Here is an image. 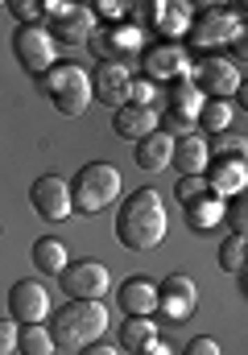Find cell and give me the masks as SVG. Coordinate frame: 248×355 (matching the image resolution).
<instances>
[{"instance_id":"12","label":"cell","mask_w":248,"mask_h":355,"mask_svg":"<svg viewBox=\"0 0 248 355\" xmlns=\"http://www.w3.org/2000/svg\"><path fill=\"white\" fill-rule=\"evenodd\" d=\"M195 302H199V285L186 272H170L162 285H158V310H162L174 327L195 314Z\"/></svg>"},{"instance_id":"17","label":"cell","mask_w":248,"mask_h":355,"mask_svg":"<svg viewBox=\"0 0 248 355\" xmlns=\"http://www.w3.org/2000/svg\"><path fill=\"white\" fill-rule=\"evenodd\" d=\"M211 162V149H207V137L203 132H186V137H174V153H170V166L182 178L203 174Z\"/></svg>"},{"instance_id":"1","label":"cell","mask_w":248,"mask_h":355,"mask_svg":"<svg viewBox=\"0 0 248 355\" xmlns=\"http://www.w3.org/2000/svg\"><path fill=\"white\" fill-rule=\"evenodd\" d=\"M165 236V207H162V194L141 186L133 190L120 211H116V240L129 248V252H149L158 248Z\"/></svg>"},{"instance_id":"13","label":"cell","mask_w":248,"mask_h":355,"mask_svg":"<svg viewBox=\"0 0 248 355\" xmlns=\"http://www.w3.org/2000/svg\"><path fill=\"white\" fill-rule=\"evenodd\" d=\"M129 87H133V67H124V62H99L91 75V99H99L108 107L129 103Z\"/></svg>"},{"instance_id":"18","label":"cell","mask_w":248,"mask_h":355,"mask_svg":"<svg viewBox=\"0 0 248 355\" xmlns=\"http://www.w3.org/2000/svg\"><path fill=\"white\" fill-rule=\"evenodd\" d=\"M116 297H120V310H124L129 318H149V314L158 310V285H154L149 277H129V281L116 289Z\"/></svg>"},{"instance_id":"22","label":"cell","mask_w":248,"mask_h":355,"mask_svg":"<svg viewBox=\"0 0 248 355\" xmlns=\"http://www.w3.org/2000/svg\"><path fill=\"white\" fill-rule=\"evenodd\" d=\"M29 261H33V268H38L42 277H58L63 268L71 265V257H67V244H63V240H54V236H42V240L33 244Z\"/></svg>"},{"instance_id":"14","label":"cell","mask_w":248,"mask_h":355,"mask_svg":"<svg viewBox=\"0 0 248 355\" xmlns=\"http://www.w3.org/2000/svg\"><path fill=\"white\" fill-rule=\"evenodd\" d=\"M203 182H207V190H211L215 198H236V194H245V186H248L245 157H211L207 170H203Z\"/></svg>"},{"instance_id":"20","label":"cell","mask_w":248,"mask_h":355,"mask_svg":"<svg viewBox=\"0 0 248 355\" xmlns=\"http://www.w3.org/2000/svg\"><path fill=\"white\" fill-rule=\"evenodd\" d=\"M170 153H174V137H165L162 128H154L149 137H141L137 141V170H145V174H162L165 166H170Z\"/></svg>"},{"instance_id":"26","label":"cell","mask_w":248,"mask_h":355,"mask_svg":"<svg viewBox=\"0 0 248 355\" xmlns=\"http://www.w3.org/2000/svg\"><path fill=\"white\" fill-rule=\"evenodd\" d=\"M17 352L21 355H54V343H50V331L38 322V327H21L17 331Z\"/></svg>"},{"instance_id":"30","label":"cell","mask_w":248,"mask_h":355,"mask_svg":"<svg viewBox=\"0 0 248 355\" xmlns=\"http://www.w3.org/2000/svg\"><path fill=\"white\" fill-rule=\"evenodd\" d=\"M199 194H207V182L203 174H190L178 182V202H190V198H199Z\"/></svg>"},{"instance_id":"25","label":"cell","mask_w":248,"mask_h":355,"mask_svg":"<svg viewBox=\"0 0 248 355\" xmlns=\"http://www.w3.org/2000/svg\"><path fill=\"white\" fill-rule=\"evenodd\" d=\"M154 339H158V322L154 318H129V322H120V347L124 352H141Z\"/></svg>"},{"instance_id":"4","label":"cell","mask_w":248,"mask_h":355,"mask_svg":"<svg viewBox=\"0 0 248 355\" xmlns=\"http://www.w3.org/2000/svg\"><path fill=\"white\" fill-rule=\"evenodd\" d=\"M38 91L54 103L58 116L75 120L91 103V75L83 67H75V62H54L46 75H38Z\"/></svg>"},{"instance_id":"7","label":"cell","mask_w":248,"mask_h":355,"mask_svg":"<svg viewBox=\"0 0 248 355\" xmlns=\"http://www.w3.org/2000/svg\"><path fill=\"white\" fill-rule=\"evenodd\" d=\"M58 285L71 302H104V293L112 289V272L99 261H71L58 272Z\"/></svg>"},{"instance_id":"27","label":"cell","mask_w":248,"mask_h":355,"mask_svg":"<svg viewBox=\"0 0 248 355\" xmlns=\"http://www.w3.org/2000/svg\"><path fill=\"white\" fill-rule=\"evenodd\" d=\"M207 149H211V157H245L248 141H245V132L224 128V132H215V141H207Z\"/></svg>"},{"instance_id":"10","label":"cell","mask_w":248,"mask_h":355,"mask_svg":"<svg viewBox=\"0 0 248 355\" xmlns=\"http://www.w3.org/2000/svg\"><path fill=\"white\" fill-rule=\"evenodd\" d=\"M8 314H13L17 327H38V322H46V318H50V293H46V285L33 281V277L17 281L13 293H8Z\"/></svg>"},{"instance_id":"28","label":"cell","mask_w":248,"mask_h":355,"mask_svg":"<svg viewBox=\"0 0 248 355\" xmlns=\"http://www.w3.org/2000/svg\"><path fill=\"white\" fill-rule=\"evenodd\" d=\"M245 252H248V240H245V236H228V240L220 244V268L240 272V268H245Z\"/></svg>"},{"instance_id":"2","label":"cell","mask_w":248,"mask_h":355,"mask_svg":"<svg viewBox=\"0 0 248 355\" xmlns=\"http://www.w3.org/2000/svg\"><path fill=\"white\" fill-rule=\"evenodd\" d=\"M46 331H50L54 355H75L79 347L108 335V310L104 302H67Z\"/></svg>"},{"instance_id":"34","label":"cell","mask_w":248,"mask_h":355,"mask_svg":"<svg viewBox=\"0 0 248 355\" xmlns=\"http://www.w3.org/2000/svg\"><path fill=\"white\" fill-rule=\"evenodd\" d=\"M91 12H99V17H120V12H124V4H108V0H104V4H95Z\"/></svg>"},{"instance_id":"29","label":"cell","mask_w":248,"mask_h":355,"mask_svg":"<svg viewBox=\"0 0 248 355\" xmlns=\"http://www.w3.org/2000/svg\"><path fill=\"white\" fill-rule=\"evenodd\" d=\"M8 8H13V17H17L21 25H42V21H46V4H29V0H13Z\"/></svg>"},{"instance_id":"15","label":"cell","mask_w":248,"mask_h":355,"mask_svg":"<svg viewBox=\"0 0 248 355\" xmlns=\"http://www.w3.org/2000/svg\"><path fill=\"white\" fill-rule=\"evenodd\" d=\"M190 42L195 46H215V42H236L245 29H240V21H236V12H224V8H211V12H203L199 21H190Z\"/></svg>"},{"instance_id":"23","label":"cell","mask_w":248,"mask_h":355,"mask_svg":"<svg viewBox=\"0 0 248 355\" xmlns=\"http://www.w3.org/2000/svg\"><path fill=\"white\" fill-rule=\"evenodd\" d=\"M232 120H236V107H232V99H203L195 128H207V132L215 137V132L232 128Z\"/></svg>"},{"instance_id":"35","label":"cell","mask_w":248,"mask_h":355,"mask_svg":"<svg viewBox=\"0 0 248 355\" xmlns=\"http://www.w3.org/2000/svg\"><path fill=\"white\" fill-rule=\"evenodd\" d=\"M137 355H170V347H165V343H158V339H154L149 347H141V352H137Z\"/></svg>"},{"instance_id":"31","label":"cell","mask_w":248,"mask_h":355,"mask_svg":"<svg viewBox=\"0 0 248 355\" xmlns=\"http://www.w3.org/2000/svg\"><path fill=\"white\" fill-rule=\"evenodd\" d=\"M17 322H8V318H0V355H13L17 352Z\"/></svg>"},{"instance_id":"33","label":"cell","mask_w":248,"mask_h":355,"mask_svg":"<svg viewBox=\"0 0 248 355\" xmlns=\"http://www.w3.org/2000/svg\"><path fill=\"white\" fill-rule=\"evenodd\" d=\"M75 355H120L112 343H104V339H95V343H87V347H79Z\"/></svg>"},{"instance_id":"11","label":"cell","mask_w":248,"mask_h":355,"mask_svg":"<svg viewBox=\"0 0 248 355\" xmlns=\"http://www.w3.org/2000/svg\"><path fill=\"white\" fill-rule=\"evenodd\" d=\"M29 202H33V211H38L46 223H63V219L71 215V186H67V178L42 174L29 186Z\"/></svg>"},{"instance_id":"9","label":"cell","mask_w":248,"mask_h":355,"mask_svg":"<svg viewBox=\"0 0 248 355\" xmlns=\"http://www.w3.org/2000/svg\"><path fill=\"white\" fill-rule=\"evenodd\" d=\"M190 75V83H195V91L207 99H232L236 91H240V67L232 62V58H203L199 67H190L186 71Z\"/></svg>"},{"instance_id":"5","label":"cell","mask_w":248,"mask_h":355,"mask_svg":"<svg viewBox=\"0 0 248 355\" xmlns=\"http://www.w3.org/2000/svg\"><path fill=\"white\" fill-rule=\"evenodd\" d=\"M46 33L54 46H83L95 33V12L87 4H46Z\"/></svg>"},{"instance_id":"32","label":"cell","mask_w":248,"mask_h":355,"mask_svg":"<svg viewBox=\"0 0 248 355\" xmlns=\"http://www.w3.org/2000/svg\"><path fill=\"white\" fill-rule=\"evenodd\" d=\"M182 355H220V343L215 339H207V335H199V339H190L186 343V352Z\"/></svg>"},{"instance_id":"3","label":"cell","mask_w":248,"mask_h":355,"mask_svg":"<svg viewBox=\"0 0 248 355\" xmlns=\"http://www.w3.org/2000/svg\"><path fill=\"white\" fill-rule=\"evenodd\" d=\"M67 186H71V211H79V215L108 211L120 198V190H124L120 170L112 162H87L79 174H75V182H67Z\"/></svg>"},{"instance_id":"8","label":"cell","mask_w":248,"mask_h":355,"mask_svg":"<svg viewBox=\"0 0 248 355\" xmlns=\"http://www.w3.org/2000/svg\"><path fill=\"white\" fill-rule=\"evenodd\" d=\"M87 46L95 50L99 62H124V67H133V58L141 54V29L137 25H95V33L87 37Z\"/></svg>"},{"instance_id":"16","label":"cell","mask_w":248,"mask_h":355,"mask_svg":"<svg viewBox=\"0 0 248 355\" xmlns=\"http://www.w3.org/2000/svg\"><path fill=\"white\" fill-rule=\"evenodd\" d=\"M158 128V112L154 107H141V103H120V107H112V132L116 137H124V141H141V137H149Z\"/></svg>"},{"instance_id":"6","label":"cell","mask_w":248,"mask_h":355,"mask_svg":"<svg viewBox=\"0 0 248 355\" xmlns=\"http://www.w3.org/2000/svg\"><path fill=\"white\" fill-rule=\"evenodd\" d=\"M13 58L21 62V71L25 75H46L54 62H58V54H54V42H50V33H46V25H17L13 29Z\"/></svg>"},{"instance_id":"19","label":"cell","mask_w":248,"mask_h":355,"mask_svg":"<svg viewBox=\"0 0 248 355\" xmlns=\"http://www.w3.org/2000/svg\"><path fill=\"white\" fill-rule=\"evenodd\" d=\"M182 215H186V227H190L195 236H207V232H215V227L224 223V198H215V194L207 190V194L182 202Z\"/></svg>"},{"instance_id":"21","label":"cell","mask_w":248,"mask_h":355,"mask_svg":"<svg viewBox=\"0 0 248 355\" xmlns=\"http://www.w3.org/2000/svg\"><path fill=\"white\" fill-rule=\"evenodd\" d=\"M190 67H186V54L178 50V46H154L149 54H145V75L149 79H182Z\"/></svg>"},{"instance_id":"24","label":"cell","mask_w":248,"mask_h":355,"mask_svg":"<svg viewBox=\"0 0 248 355\" xmlns=\"http://www.w3.org/2000/svg\"><path fill=\"white\" fill-rule=\"evenodd\" d=\"M149 25L162 33H186L190 29V8L186 4H149Z\"/></svg>"}]
</instances>
